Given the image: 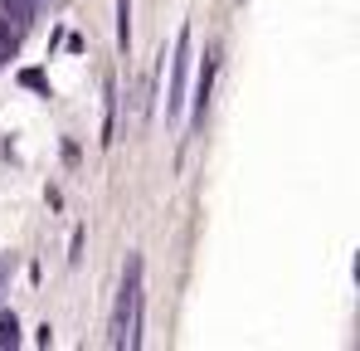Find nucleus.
I'll return each instance as SVG.
<instances>
[{
  "label": "nucleus",
  "instance_id": "obj_1",
  "mask_svg": "<svg viewBox=\"0 0 360 351\" xmlns=\"http://www.w3.org/2000/svg\"><path fill=\"white\" fill-rule=\"evenodd\" d=\"M108 347L117 351L141 347V254H127L117 307H112V322H108Z\"/></svg>",
  "mask_w": 360,
  "mask_h": 351
},
{
  "label": "nucleus",
  "instance_id": "obj_2",
  "mask_svg": "<svg viewBox=\"0 0 360 351\" xmlns=\"http://www.w3.org/2000/svg\"><path fill=\"white\" fill-rule=\"evenodd\" d=\"M190 30H180L176 35V54H171V88H166V117L176 122L185 113V78H190Z\"/></svg>",
  "mask_w": 360,
  "mask_h": 351
},
{
  "label": "nucleus",
  "instance_id": "obj_3",
  "mask_svg": "<svg viewBox=\"0 0 360 351\" xmlns=\"http://www.w3.org/2000/svg\"><path fill=\"white\" fill-rule=\"evenodd\" d=\"M210 88H214V58H205V68H200V83H195V117H190V132H200V122H205V108H210Z\"/></svg>",
  "mask_w": 360,
  "mask_h": 351
},
{
  "label": "nucleus",
  "instance_id": "obj_4",
  "mask_svg": "<svg viewBox=\"0 0 360 351\" xmlns=\"http://www.w3.org/2000/svg\"><path fill=\"white\" fill-rule=\"evenodd\" d=\"M0 15H5L15 30H25V35H30L34 15H39V0H0Z\"/></svg>",
  "mask_w": 360,
  "mask_h": 351
},
{
  "label": "nucleus",
  "instance_id": "obj_5",
  "mask_svg": "<svg viewBox=\"0 0 360 351\" xmlns=\"http://www.w3.org/2000/svg\"><path fill=\"white\" fill-rule=\"evenodd\" d=\"M20 44H25V30H15V25L0 15V63H10V58L20 54Z\"/></svg>",
  "mask_w": 360,
  "mask_h": 351
},
{
  "label": "nucleus",
  "instance_id": "obj_6",
  "mask_svg": "<svg viewBox=\"0 0 360 351\" xmlns=\"http://www.w3.org/2000/svg\"><path fill=\"white\" fill-rule=\"evenodd\" d=\"M0 347H20V317L15 312L0 317Z\"/></svg>",
  "mask_w": 360,
  "mask_h": 351
},
{
  "label": "nucleus",
  "instance_id": "obj_7",
  "mask_svg": "<svg viewBox=\"0 0 360 351\" xmlns=\"http://www.w3.org/2000/svg\"><path fill=\"white\" fill-rule=\"evenodd\" d=\"M127 39H131V0H117V44L127 49Z\"/></svg>",
  "mask_w": 360,
  "mask_h": 351
},
{
  "label": "nucleus",
  "instance_id": "obj_8",
  "mask_svg": "<svg viewBox=\"0 0 360 351\" xmlns=\"http://www.w3.org/2000/svg\"><path fill=\"white\" fill-rule=\"evenodd\" d=\"M20 83H25V88H34V93H49V83H44V73H39V68H25V73H20Z\"/></svg>",
  "mask_w": 360,
  "mask_h": 351
}]
</instances>
